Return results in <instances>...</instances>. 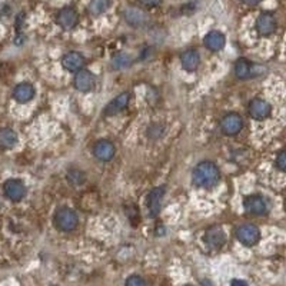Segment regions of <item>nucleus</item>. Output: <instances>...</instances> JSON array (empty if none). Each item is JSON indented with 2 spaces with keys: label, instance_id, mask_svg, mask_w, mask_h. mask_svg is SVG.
Listing matches in <instances>:
<instances>
[{
  "label": "nucleus",
  "instance_id": "1",
  "mask_svg": "<svg viewBox=\"0 0 286 286\" xmlns=\"http://www.w3.org/2000/svg\"><path fill=\"white\" fill-rule=\"evenodd\" d=\"M192 179L196 186L209 189V187L218 185V182L221 179V173H219L218 166L213 162H200L195 168V171L192 173Z\"/></svg>",
  "mask_w": 286,
  "mask_h": 286
},
{
  "label": "nucleus",
  "instance_id": "2",
  "mask_svg": "<svg viewBox=\"0 0 286 286\" xmlns=\"http://www.w3.org/2000/svg\"><path fill=\"white\" fill-rule=\"evenodd\" d=\"M77 215L69 208H60L55 215V225L63 232H70L77 226Z\"/></svg>",
  "mask_w": 286,
  "mask_h": 286
},
{
  "label": "nucleus",
  "instance_id": "3",
  "mask_svg": "<svg viewBox=\"0 0 286 286\" xmlns=\"http://www.w3.org/2000/svg\"><path fill=\"white\" fill-rule=\"evenodd\" d=\"M237 240L245 246H253L261 239V230L252 224H246L239 226L236 229Z\"/></svg>",
  "mask_w": 286,
  "mask_h": 286
},
{
  "label": "nucleus",
  "instance_id": "4",
  "mask_svg": "<svg viewBox=\"0 0 286 286\" xmlns=\"http://www.w3.org/2000/svg\"><path fill=\"white\" fill-rule=\"evenodd\" d=\"M242 127H243V119L237 113L226 114L221 122V129L228 136H233V135L239 133L242 130Z\"/></svg>",
  "mask_w": 286,
  "mask_h": 286
},
{
  "label": "nucleus",
  "instance_id": "5",
  "mask_svg": "<svg viewBox=\"0 0 286 286\" xmlns=\"http://www.w3.org/2000/svg\"><path fill=\"white\" fill-rule=\"evenodd\" d=\"M4 195L13 202H19L25 198L26 195V186L25 183L19 179H10L4 183L3 186Z\"/></svg>",
  "mask_w": 286,
  "mask_h": 286
},
{
  "label": "nucleus",
  "instance_id": "6",
  "mask_svg": "<svg viewBox=\"0 0 286 286\" xmlns=\"http://www.w3.org/2000/svg\"><path fill=\"white\" fill-rule=\"evenodd\" d=\"M256 30L261 36H269L276 30V20L271 13H261L256 19Z\"/></svg>",
  "mask_w": 286,
  "mask_h": 286
},
{
  "label": "nucleus",
  "instance_id": "7",
  "mask_svg": "<svg viewBox=\"0 0 286 286\" xmlns=\"http://www.w3.org/2000/svg\"><path fill=\"white\" fill-rule=\"evenodd\" d=\"M205 242L211 246L212 249L222 248L226 242V235L224 229L221 226H212L205 233Z\"/></svg>",
  "mask_w": 286,
  "mask_h": 286
},
{
  "label": "nucleus",
  "instance_id": "8",
  "mask_svg": "<svg viewBox=\"0 0 286 286\" xmlns=\"http://www.w3.org/2000/svg\"><path fill=\"white\" fill-rule=\"evenodd\" d=\"M243 205H245L246 212L252 213V215H258L259 216V215H265L268 212V203L259 195H250V196H248L245 199V202H243Z\"/></svg>",
  "mask_w": 286,
  "mask_h": 286
},
{
  "label": "nucleus",
  "instance_id": "9",
  "mask_svg": "<svg viewBox=\"0 0 286 286\" xmlns=\"http://www.w3.org/2000/svg\"><path fill=\"white\" fill-rule=\"evenodd\" d=\"M271 112H272V108L266 100L255 99L249 105V113L253 119H258V120L266 119L271 114Z\"/></svg>",
  "mask_w": 286,
  "mask_h": 286
},
{
  "label": "nucleus",
  "instance_id": "10",
  "mask_svg": "<svg viewBox=\"0 0 286 286\" xmlns=\"http://www.w3.org/2000/svg\"><path fill=\"white\" fill-rule=\"evenodd\" d=\"M85 56L79 52H70L67 55H64L62 59L63 67L69 72H79L83 66H85Z\"/></svg>",
  "mask_w": 286,
  "mask_h": 286
},
{
  "label": "nucleus",
  "instance_id": "11",
  "mask_svg": "<svg viewBox=\"0 0 286 286\" xmlns=\"http://www.w3.org/2000/svg\"><path fill=\"white\" fill-rule=\"evenodd\" d=\"M165 196V186L155 187L148 195V209L150 218H156L161 212V202Z\"/></svg>",
  "mask_w": 286,
  "mask_h": 286
},
{
  "label": "nucleus",
  "instance_id": "12",
  "mask_svg": "<svg viewBox=\"0 0 286 286\" xmlns=\"http://www.w3.org/2000/svg\"><path fill=\"white\" fill-rule=\"evenodd\" d=\"M95 83H96V79H95V75L89 70H85V69H80L75 76V86L77 90L80 92H89L95 87Z\"/></svg>",
  "mask_w": 286,
  "mask_h": 286
},
{
  "label": "nucleus",
  "instance_id": "13",
  "mask_svg": "<svg viewBox=\"0 0 286 286\" xmlns=\"http://www.w3.org/2000/svg\"><path fill=\"white\" fill-rule=\"evenodd\" d=\"M56 20H57L59 26L66 30L73 29L77 25V13L73 7H63L62 10H59V13H57Z\"/></svg>",
  "mask_w": 286,
  "mask_h": 286
},
{
  "label": "nucleus",
  "instance_id": "14",
  "mask_svg": "<svg viewBox=\"0 0 286 286\" xmlns=\"http://www.w3.org/2000/svg\"><path fill=\"white\" fill-rule=\"evenodd\" d=\"M148 19H149L148 14L137 7H127L124 10V20L133 27H140V26L146 25Z\"/></svg>",
  "mask_w": 286,
  "mask_h": 286
},
{
  "label": "nucleus",
  "instance_id": "15",
  "mask_svg": "<svg viewBox=\"0 0 286 286\" xmlns=\"http://www.w3.org/2000/svg\"><path fill=\"white\" fill-rule=\"evenodd\" d=\"M93 153L99 161L109 162L114 156V146H113L112 142H109V140H99L93 148Z\"/></svg>",
  "mask_w": 286,
  "mask_h": 286
},
{
  "label": "nucleus",
  "instance_id": "16",
  "mask_svg": "<svg viewBox=\"0 0 286 286\" xmlns=\"http://www.w3.org/2000/svg\"><path fill=\"white\" fill-rule=\"evenodd\" d=\"M129 100H130V95L127 93V92H124V93H120L119 96H116L114 99L106 106V109H105V114L106 116H113V114H117V113H120L123 111L124 108L129 105Z\"/></svg>",
  "mask_w": 286,
  "mask_h": 286
},
{
  "label": "nucleus",
  "instance_id": "17",
  "mask_svg": "<svg viewBox=\"0 0 286 286\" xmlns=\"http://www.w3.org/2000/svg\"><path fill=\"white\" fill-rule=\"evenodd\" d=\"M13 98L19 103H27L35 98V87L30 83H19L13 90Z\"/></svg>",
  "mask_w": 286,
  "mask_h": 286
},
{
  "label": "nucleus",
  "instance_id": "18",
  "mask_svg": "<svg viewBox=\"0 0 286 286\" xmlns=\"http://www.w3.org/2000/svg\"><path fill=\"white\" fill-rule=\"evenodd\" d=\"M205 46L212 52H219L225 48L226 39H225L224 33L218 32V30H212L206 36H205Z\"/></svg>",
  "mask_w": 286,
  "mask_h": 286
},
{
  "label": "nucleus",
  "instance_id": "19",
  "mask_svg": "<svg viewBox=\"0 0 286 286\" xmlns=\"http://www.w3.org/2000/svg\"><path fill=\"white\" fill-rule=\"evenodd\" d=\"M255 69H256V64H252V63L246 60V59H239L236 64H235V73H236L237 77L242 79V80L258 76V73L255 72Z\"/></svg>",
  "mask_w": 286,
  "mask_h": 286
},
{
  "label": "nucleus",
  "instance_id": "20",
  "mask_svg": "<svg viewBox=\"0 0 286 286\" xmlns=\"http://www.w3.org/2000/svg\"><path fill=\"white\" fill-rule=\"evenodd\" d=\"M182 67L186 72H195L200 64V56L196 50H187L180 56Z\"/></svg>",
  "mask_w": 286,
  "mask_h": 286
},
{
  "label": "nucleus",
  "instance_id": "21",
  "mask_svg": "<svg viewBox=\"0 0 286 286\" xmlns=\"http://www.w3.org/2000/svg\"><path fill=\"white\" fill-rule=\"evenodd\" d=\"M17 143V135L10 127L0 129V149H12Z\"/></svg>",
  "mask_w": 286,
  "mask_h": 286
},
{
  "label": "nucleus",
  "instance_id": "22",
  "mask_svg": "<svg viewBox=\"0 0 286 286\" xmlns=\"http://www.w3.org/2000/svg\"><path fill=\"white\" fill-rule=\"evenodd\" d=\"M132 62H133V59L130 55L119 53L112 59V67L113 69H124V67H129Z\"/></svg>",
  "mask_w": 286,
  "mask_h": 286
},
{
  "label": "nucleus",
  "instance_id": "23",
  "mask_svg": "<svg viewBox=\"0 0 286 286\" xmlns=\"http://www.w3.org/2000/svg\"><path fill=\"white\" fill-rule=\"evenodd\" d=\"M109 1L108 0H92L89 4V10L92 14H102L108 9Z\"/></svg>",
  "mask_w": 286,
  "mask_h": 286
},
{
  "label": "nucleus",
  "instance_id": "24",
  "mask_svg": "<svg viewBox=\"0 0 286 286\" xmlns=\"http://www.w3.org/2000/svg\"><path fill=\"white\" fill-rule=\"evenodd\" d=\"M67 179H69V182H72L73 185H82L83 182H85V174L83 172H80V171H70L69 173H67Z\"/></svg>",
  "mask_w": 286,
  "mask_h": 286
},
{
  "label": "nucleus",
  "instance_id": "25",
  "mask_svg": "<svg viewBox=\"0 0 286 286\" xmlns=\"http://www.w3.org/2000/svg\"><path fill=\"white\" fill-rule=\"evenodd\" d=\"M124 286H146V282L143 278L137 276V275H132L126 279V284Z\"/></svg>",
  "mask_w": 286,
  "mask_h": 286
},
{
  "label": "nucleus",
  "instance_id": "26",
  "mask_svg": "<svg viewBox=\"0 0 286 286\" xmlns=\"http://www.w3.org/2000/svg\"><path fill=\"white\" fill-rule=\"evenodd\" d=\"M276 168L279 169V171H286V152L285 150H282L279 155H278V159H276Z\"/></svg>",
  "mask_w": 286,
  "mask_h": 286
},
{
  "label": "nucleus",
  "instance_id": "27",
  "mask_svg": "<svg viewBox=\"0 0 286 286\" xmlns=\"http://www.w3.org/2000/svg\"><path fill=\"white\" fill-rule=\"evenodd\" d=\"M162 126L161 124H152L148 129V136L149 137H159L162 135Z\"/></svg>",
  "mask_w": 286,
  "mask_h": 286
},
{
  "label": "nucleus",
  "instance_id": "28",
  "mask_svg": "<svg viewBox=\"0 0 286 286\" xmlns=\"http://www.w3.org/2000/svg\"><path fill=\"white\" fill-rule=\"evenodd\" d=\"M140 4L146 6V7H156L162 3V0H137Z\"/></svg>",
  "mask_w": 286,
  "mask_h": 286
},
{
  "label": "nucleus",
  "instance_id": "29",
  "mask_svg": "<svg viewBox=\"0 0 286 286\" xmlns=\"http://www.w3.org/2000/svg\"><path fill=\"white\" fill-rule=\"evenodd\" d=\"M230 286H248V284L245 281H240V279H233L230 282Z\"/></svg>",
  "mask_w": 286,
  "mask_h": 286
},
{
  "label": "nucleus",
  "instance_id": "30",
  "mask_svg": "<svg viewBox=\"0 0 286 286\" xmlns=\"http://www.w3.org/2000/svg\"><path fill=\"white\" fill-rule=\"evenodd\" d=\"M240 1H243L245 4H249V6H255V4H259L263 0H240Z\"/></svg>",
  "mask_w": 286,
  "mask_h": 286
},
{
  "label": "nucleus",
  "instance_id": "31",
  "mask_svg": "<svg viewBox=\"0 0 286 286\" xmlns=\"http://www.w3.org/2000/svg\"><path fill=\"white\" fill-rule=\"evenodd\" d=\"M202 286H213V284H212L209 279H203V281H202Z\"/></svg>",
  "mask_w": 286,
  "mask_h": 286
},
{
  "label": "nucleus",
  "instance_id": "32",
  "mask_svg": "<svg viewBox=\"0 0 286 286\" xmlns=\"http://www.w3.org/2000/svg\"><path fill=\"white\" fill-rule=\"evenodd\" d=\"M185 286H193V285H185Z\"/></svg>",
  "mask_w": 286,
  "mask_h": 286
}]
</instances>
